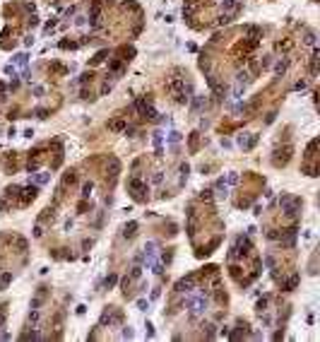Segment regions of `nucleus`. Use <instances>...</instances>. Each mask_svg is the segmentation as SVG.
<instances>
[{
	"label": "nucleus",
	"instance_id": "obj_1",
	"mask_svg": "<svg viewBox=\"0 0 320 342\" xmlns=\"http://www.w3.org/2000/svg\"><path fill=\"white\" fill-rule=\"evenodd\" d=\"M226 267H229L231 279H234L238 287H248L253 279L260 277L262 260H260V253L255 251V246H253L248 239L241 236V239L234 243V248L229 251Z\"/></svg>",
	"mask_w": 320,
	"mask_h": 342
}]
</instances>
